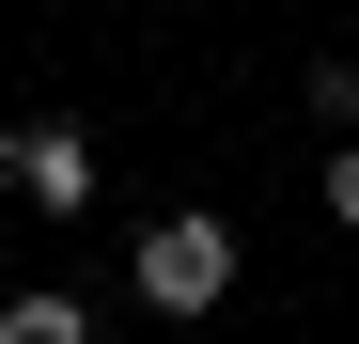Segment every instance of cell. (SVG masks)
Masks as SVG:
<instances>
[{
    "mask_svg": "<svg viewBox=\"0 0 359 344\" xmlns=\"http://www.w3.org/2000/svg\"><path fill=\"white\" fill-rule=\"evenodd\" d=\"M0 344H94V313L63 298V282H32V298H0Z\"/></svg>",
    "mask_w": 359,
    "mask_h": 344,
    "instance_id": "cell-3",
    "label": "cell"
},
{
    "mask_svg": "<svg viewBox=\"0 0 359 344\" xmlns=\"http://www.w3.org/2000/svg\"><path fill=\"white\" fill-rule=\"evenodd\" d=\"M16 188H32L47 219H79V204H94V141H79V126H32V141H16Z\"/></svg>",
    "mask_w": 359,
    "mask_h": 344,
    "instance_id": "cell-2",
    "label": "cell"
},
{
    "mask_svg": "<svg viewBox=\"0 0 359 344\" xmlns=\"http://www.w3.org/2000/svg\"><path fill=\"white\" fill-rule=\"evenodd\" d=\"M126 282L172 313V329H203L219 298H234V219H203V204H172V219H141V251H126Z\"/></svg>",
    "mask_w": 359,
    "mask_h": 344,
    "instance_id": "cell-1",
    "label": "cell"
},
{
    "mask_svg": "<svg viewBox=\"0 0 359 344\" xmlns=\"http://www.w3.org/2000/svg\"><path fill=\"white\" fill-rule=\"evenodd\" d=\"M328 219L359 235V141H328Z\"/></svg>",
    "mask_w": 359,
    "mask_h": 344,
    "instance_id": "cell-4",
    "label": "cell"
}]
</instances>
